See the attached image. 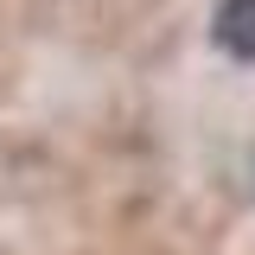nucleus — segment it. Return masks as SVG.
<instances>
[{"instance_id":"f257e3e1","label":"nucleus","mask_w":255,"mask_h":255,"mask_svg":"<svg viewBox=\"0 0 255 255\" xmlns=\"http://www.w3.org/2000/svg\"><path fill=\"white\" fill-rule=\"evenodd\" d=\"M211 32H217V45L230 51V58L255 64V0H223Z\"/></svg>"}]
</instances>
